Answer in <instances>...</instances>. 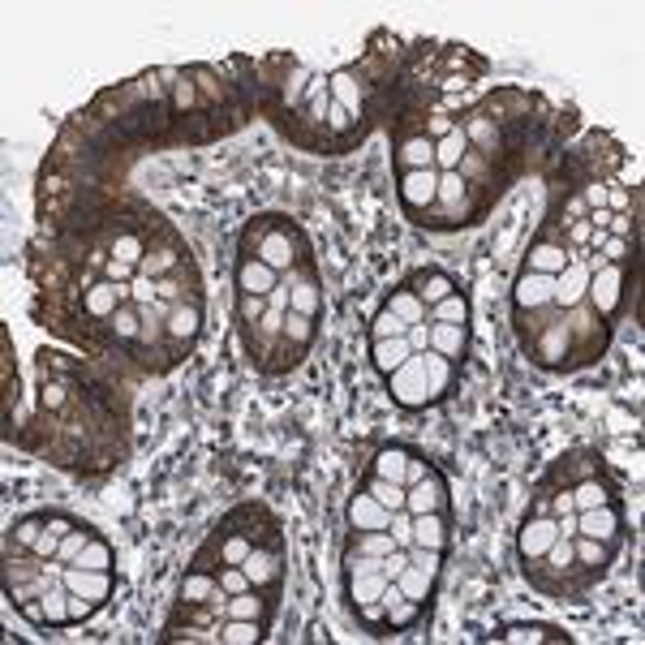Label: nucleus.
Instances as JSON below:
<instances>
[{
    "mask_svg": "<svg viewBox=\"0 0 645 645\" xmlns=\"http://www.w3.org/2000/svg\"><path fill=\"white\" fill-rule=\"evenodd\" d=\"M568 512H577V504H572V491H560V495L551 499V516H568Z\"/></svg>",
    "mask_w": 645,
    "mask_h": 645,
    "instance_id": "nucleus-61",
    "label": "nucleus"
},
{
    "mask_svg": "<svg viewBox=\"0 0 645 645\" xmlns=\"http://www.w3.org/2000/svg\"><path fill=\"white\" fill-rule=\"evenodd\" d=\"M577 533H581V538H598V542H611L619 533V507L598 504V507L577 512Z\"/></svg>",
    "mask_w": 645,
    "mask_h": 645,
    "instance_id": "nucleus-9",
    "label": "nucleus"
},
{
    "mask_svg": "<svg viewBox=\"0 0 645 645\" xmlns=\"http://www.w3.org/2000/svg\"><path fill=\"white\" fill-rule=\"evenodd\" d=\"M405 465H409V452L400 448H379V456H374V474L392 477V482H405Z\"/></svg>",
    "mask_w": 645,
    "mask_h": 645,
    "instance_id": "nucleus-37",
    "label": "nucleus"
},
{
    "mask_svg": "<svg viewBox=\"0 0 645 645\" xmlns=\"http://www.w3.org/2000/svg\"><path fill=\"white\" fill-rule=\"evenodd\" d=\"M469 151H474V146H469V134H465V125H456L452 134H444V138L435 142V169H439V172L460 169V160H465Z\"/></svg>",
    "mask_w": 645,
    "mask_h": 645,
    "instance_id": "nucleus-15",
    "label": "nucleus"
},
{
    "mask_svg": "<svg viewBox=\"0 0 645 645\" xmlns=\"http://www.w3.org/2000/svg\"><path fill=\"white\" fill-rule=\"evenodd\" d=\"M134 263H125V258H108L104 263V280H113V284H125V280H134Z\"/></svg>",
    "mask_w": 645,
    "mask_h": 645,
    "instance_id": "nucleus-54",
    "label": "nucleus"
},
{
    "mask_svg": "<svg viewBox=\"0 0 645 645\" xmlns=\"http://www.w3.org/2000/svg\"><path fill=\"white\" fill-rule=\"evenodd\" d=\"M237 319H241L246 327H254V323L263 319V297H250V293H241V297H237Z\"/></svg>",
    "mask_w": 645,
    "mask_h": 645,
    "instance_id": "nucleus-52",
    "label": "nucleus"
},
{
    "mask_svg": "<svg viewBox=\"0 0 645 645\" xmlns=\"http://www.w3.org/2000/svg\"><path fill=\"white\" fill-rule=\"evenodd\" d=\"M95 611V602H86L83 594H69V619H86Z\"/></svg>",
    "mask_w": 645,
    "mask_h": 645,
    "instance_id": "nucleus-58",
    "label": "nucleus"
},
{
    "mask_svg": "<svg viewBox=\"0 0 645 645\" xmlns=\"http://www.w3.org/2000/svg\"><path fill=\"white\" fill-rule=\"evenodd\" d=\"M388 533L396 538V547L409 551V547H413V512H409V507H396L392 521H388Z\"/></svg>",
    "mask_w": 645,
    "mask_h": 645,
    "instance_id": "nucleus-42",
    "label": "nucleus"
},
{
    "mask_svg": "<svg viewBox=\"0 0 645 645\" xmlns=\"http://www.w3.org/2000/svg\"><path fill=\"white\" fill-rule=\"evenodd\" d=\"M396 586H400V594H405L409 602H418V607H421V602H426V594H430V586H435V577L409 563V568H405V572L396 577Z\"/></svg>",
    "mask_w": 645,
    "mask_h": 645,
    "instance_id": "nucleus-30",
    "label": "nucleus"
},
{
    "mask_svg": "<svg viewBox=\"0 0 645 645\" xmlns=\"http://www.w3.org/2000/svg\"><path fill=\"white\" fill-rule=\"evenodd\" d=\"M78 568H95V572H113V547H108V542H104V538H90V542H86L83 547V555H78Z\"/></svg>",
    "mask_w": 645,
    "mask_h": 645,
    "instance_id": "nucleus-35",
    "label": "nucleus"
},
{
    "mask_svg": "<svg viewBox=\"0 0 645 645\" xmlns=\"http://www.w3.org/2000/svg\"><path fill=\"white\" fill-rule=\"evenodd\" d=\"M512 302L516 310L525 314V310H542L555 302V276H542V271H521V280L512 288Z\"/></svg>",
    "mask_w": 645,
    "mask_h": 645,
    "instance_id": "nucleus-5",
    "label": "nucleus"
},
{
    "mask_svg": "<svg viewBox=\"0 0 645 645\" xmlns=\"http://www.w3.org/2000/svg\"><path fill=\"white\" fill-rule=\"evenodd\" d=\"M246 577H250V586H271V581H280V555L276 551H250L246 555Z\"/></svg>",
    "mask_w": 645,
    "mask_h": 645,
    "instance_id": "nucleus-21",
    "label": "nucleus"
},
{
    "mask_svg": "<svg viewBox=\"0 0 645 645\" xmlns=\"http://www.w3.org/2000/svg\"><path fill=\"white\" fill-rule=\"evenodd\" d=\"M258 263H267V267H276V271H288L293 263H297V254H293V241H288V232H267L263 237V246H258Z\"/></svg>",
    "mask_w": 645,
    "mask_h": 645,
    "instance_id": "nucleus-19",
    "label": "nucleus"
},
{
    "mask_svg": "<svg viewBox=\"0 0 645 645\" xmlns=\"http://www.w3.org/2000/svg\"><path fill=\"white\" fill-rule=\"evenodd\" d=\"M444 504H448V486H444V477L435 474V469L421 477V482L405 486V507L413 516H421V512H444Z\"/></svg>",
    "mask_w": 645,
    "mask_h": 645,
    "instance_id": "nucleus-6",
    "label": "nucleus"
},
{
    "mask_svg": "<svg viewBox=\"0 0 645 645\" xmlns=\"http://www.w3.org/2000/svg\"><path fill=\"white\" fill-rule=\"evenodd\" d=\"M465 134H469V146H474V142L491 146V138H495V125H491L486 116H469V121H465Z\"/></svg>",
    "mask_w": 645,
    "mask_h": 645,
    "instance_id": "nucleus-51",
    "label": "nucleus"
},
{
    "mask_svg": "<svg viewBox=\"0 0 645 645\" xmlns=\"http://www.w3.org/2000/svg\"><path fill=\"white\" fill-rule=\"evenodd\" d=\"M113 258H125V263H134V267H142V258H146V246H142L138 237H116L113 241Z\"/></svg>",
    "mask_w": 645,
    "mask_h": 645,
    "instance_id": "nucleus-46",
    "label": "nucleus"
},
{
    "mask_svg": "<svg viewBox=\"0 0 645 645\" xmlns=\"http://www.w3.org/2000/svg\"><path fill=\"white\" fill-rule=\"evenodd\" d=\"M198 323H202V310L190 302V306H177L169 310V336L172 340H194L198 336Z\"/></svg>",
    "mask_w": 645,
    "mask_h": 645,
    "instance_id": "nucleus-29",
    "label": "nucleus"
},
{
    "mask_svg": "<svg viewBox=\"0 0 645 645\" xmlns=\"http://www.w3.org/2000/svg\"><path fill=\"white\" fill-rule=\"evenodd\" d=\"M57 551H60V538L52 530H43L35 542H30V555H35V560H57Z\"/></svg>",
    "mask_w": 645,
    "mask_h": 645,
    "instance_id": "nucleus-50",
    "label": "nucleus"
},
{
    "mask_svg": "<svg viewBox=\"0 0 645 645\" xmlns=\"http://www.w3.org/2000/svg\"><path fill=\"white\" fill-rule=\"evenodd\" d=\"M370 358H374V370H379V374H392V370H400V366H405L409 358H413V349H409V340H405V336L374 340Z\"/></svg>",
    "mask_w": 645,
    "mask_h": 645,
    "instance_id": "nucleus-18",
    "label": "nucleus"
},
{
    "mask_svg": "<svg viewBox=\"0 0 645 645\" xmlns=\"http://www.w3.org/2000/svg\"><path fill=\"white\" fill-rule=\"evenodd\" d=\"M155 293H160V288L151 284V276H134V284H130V302H134V306H151Z\"/></svg>",
    "mask_w": 645,
    "mask_h": 645,
    "instance_id": "nucleus-53",
    "label": "nucleus"
},
{
    "mask_svg": "<svg viewBox=\"0 0 645 645\" xmlns=\"http://www.w3.org/2000/svg\"><path fill=\"white\" fill-rule=\"evenodd\" d=\"M48 530L57 533V538H65V533H74V530H78V525H74L69 516H48Z\"/></svg>",
    "mask_w": 645,
    "mask_h": 645,
    "instance_id": "nucleus-64",
    "label": "nucleus"
},
{
    "mask_svg": "<svg viewBox=\"0 0 645 645\" xmlns=\"http://www.w3.org/2000/svg\"><path fill=\"white\" fill-rule=\"evenodd\" d=\"M426 474H430V465H426V460H413V456H409V465H405V486L421 482Z\"/></svg>",
    "mask_w": 645,
    "mask_h": 645,
    "instance_id": "nucleus-59",
    "label": "nucleus"
},
{
    "mask_svg": "<svg viewBox=\"0 0 645 645\" xmlns=\"http://www.w3.org/2000/svg\"><path fill=\"white\" fill-rule=\"evenodd\" d=\"M90 538H95V533L86 530V525H78V530H74V533H65V538H60V551H57V560H60V563H74V560H78V555H83V547H86V542H90Z\"/></svg>",
    "mask_w": 645,
    "mask_h": 645,
    "instance_id": "nucleus-43",
    "label": "nucleus"
},
{
    "mask_svg": "<svg viewBox=\"0 0 645 645\" xmlns=\"http://www.w3.org/2000/svg\"><path fill=\"white\" fill-rule=\"evenodd\" d=\"M250 551H254L250 538H228L224 547H220V563H246Z\"/></svg>",
    "mask_w": 645,
    "mask_h": 645,
    "instance_id": "nucleus-49",
    "label": "nucleus"
},
{
    "mask_svg": "<svg viewBox=\"0 0 645 645\" xmlns=\"http://www.w3.org/2000/svg\"><path fill=\"white\" fill-rule=\"evenodd\" d=\"M439 194V169H413V172H400V198L409 211H421L430 207Z\"/></svg>",
    "mask_w": 645,
    "mask_h": 645,
    "instance_id": "nucleus-7",
    "label": "nucleus"
},
{
    "mask_svg": "<svg viewBox=\"0 0 645 645\" xmlns=\"http://www.w3.org/2000/svg\"><path fill=\"white\" fill-rule=\"evenodd\" d=\"M413 293H418L421 302L435 306V302H444L448 293H456V280L444 276V271H418V276H413Z\"/></svg>",
    "mask_w": 645,
    "mask_h": 645,
    "instance_id": "nucleus-26",
    "label": "nucleus"
},
{
    "mask_svg": "<svg viewBox=\"0 0 645 645\" xmlns=\"http://www.w3.org/2000/svg\"><path fill=\"white\" fill-rule=\"evenodd\" d=\"M581 198H586L589 211H594V207H607V185H589V190H586Z\"/></svg>",
    "mask_w": 645,
    "mask_h": 645,
    "instance_id": "nucleus-63",
    "label": "nucleus"
},
{
    "mask_svg": "<svg viewBox=\"0 0 645 645\" xmlns=\"http://www.w3.org/2000/svg\"><path fill=\"white\" fill-rule=\"evenodd\" d=\"M465 319H469L465 293H448L444 302H435V306L426 310V323H456V327H465Z\"/></svg>",
    "mask_w": 645,
    "mask_h": 645,
    "instance_id": "nucleus-27",
    "label": "nucleus"
},
{
    "mask_svg": "<svg viewBox=\"0 0 645 645\" xmlns=\"http://www.w3.org/2000/svg\"><path fill=\"white\" fill-rule=\"evenodd\" d=\"M409 563L421 568V572H430V577H439V563H444V551H435V547H409Z\"/></svg>",
    "mask_w": 645,
    "mask_h": 645,
    "instance_id": "nucleus-44",
    "label": "nucleus"
},
{
    "mask_svg": "<svg viewBox=\"0 0 645 645\" xmlns=\"http://www.w3.org/2000/svg\"><path fill=\"white\" fill-rule=\"evenodd\" d=\"M228 619H263V598H254V589H246V594H232L224 607Z\"/></svg>",
    "mask_w": 645,
    "mask_h": 645,
    "instance_id": "nucleus-39",
    "label": "nucleus"
},
{
    "mask_svg": "<svg viewBox=\"0 0 645 645\" xmlns=\"http://www.w3.org/2000/svg\"><path fill=\"white\" fill-rule=\"evenodd\" d=\"M43 530H48V516H22V521L13 525V533H9V538H13V542H22V547H30V542H35Z\"/></svg>",
    "mask_w": 645,
    "mask_h": 645,
    "instance_id": "nucleus-47",
    "label": "nucleus"
},
{
    "mask_svg": "<svg viewBox=\"0 0 645 645\" xmlns=\"http://www.w3.org/2000/svg\"><path fill=\"white\" fill-rule=\"evenodd\" d=\"M405 340H409L413 353H426V349H430V323H413V327L405 332Z\"/></svg>",
    "mask_w": 645,
    "mask_h": 645,
    "instance_id": "nucleus-56",
    "label": "nucleus"
},
{
    "mask_svg": "<svg viewBox=\"0 0 645 645\" xmlns=\"http://www.w3.org/2000/svg\"><path fill=\"white\" fill-rule=\"evenodd\" d=\"M366 491H370L379 504L388 507V512L405 507V482H392V477H379V474H374L370 482H366Z\"/></svg>",
    "mask_w": 645,
    "mask_h": 645,
    "instance_id": "nucleus-34",
    "label": "nucleus"
},
{
    "mask_svg": "<svg viewBox=\"0 0 645 645\" xmlns=\"http://www.w3.org/2000/svg\"><path fill=\"white\" fill-rule=\"evenodd\" d=\"M563 349H568V327L555 323V327L547 332V340H542V362L555 366V358H563Z\"/></svg>",
    "mask_w": 645,
    "mask_h": 645,
    "instance_id": "nucleus-45",
    "label": "nucleus"
},
{
    "mask_svg": "<svg viewBox=\"0 0 645 645\" xmlns=\"http://www.w3.org/2000/svg\"><path fill=\"white\" fill-rule=\"evenodd\" d=\"M130 302V284H113V280H99L95 288H86V314H95V319H113L116 306H125Z\"/></svg>",
    "mask_w": 645,
    "mask_h": 645,
    "instance_id": "nucleus-12",
    "label": "nucleus"
},
{
    "mask_svg": "<svg viewBox=\"0 0 645 645\" xmlns=\"http://www.w3.org/2000/svg\"><path fill=\"white\" fill-rule=\"evenodd\" d=\"M388 310H392V314H400L409 327H413V323H426V302H421L413 288H396L392 297H388Z\"/></svg>",
    "mask_w": 645,
    "mask_h": 645,
    "instance_id": "nucleus-28",
    "label": "nucleus"
},
{
    "mask_svg": "<svg viewBox=\"0 0 645 645\" xmlns=\"http://www.w3.org/2000/svg\"><path fill=\"white\" fill-rule=\"evenodd\" d=\"M310 332H314V323H310V314H297V310H288L284 314V336H293L297 344H306Z\"/></svg>",
    "mask_w": 645,
    "mask_h": 645,
    "instance_id": "nucleus-48",
    "label": "nucleus"
},
{
    "mask_svg": "<svg viewBox=\"0 0 645 645\" xmlns=\"http://www.w3.org/2000/svg\"><path fill=\"white\" fill-rule=\"evenodd\" d=\"M572 555L581 563H594V568L602 572V568L611 563V542H598V538H581V533H577V538H572Z\"/></svg>",
    "mask_w": 645,
    "mask_h": 645,
    "instance_id": "nucleus-31",
    "label": "nucleus"
},
{
    "mask_svg": "<svg viewBox=\"0 0 645 645\" xmlns=\"http://www.w3.org/2000/svg\"><path fill=\"white\" fill-rule=\"evenodd\" d=\"M113 332H116V340H134V336H138V332H142V306H134V302L116 306Z\"/></svg>",
    "mask_w": 645,
    "mask_h": 645,
    "instance_id": "nucleus-38",
    "label": "nucleus"
},
{
    "mask_svg": "<svg viewBox=\"0 0 645 645\" xmlns=\"http://www.w3.org/2000/svg\"><path fill=\"white\" fill-rule=\"evenodd\" d=\"M421 366H426V388H430V400H444V396L452 392V379H456V366H452V358L435 353V349H426V353H421Z\"/></svg>",
    "mask_w": 645,
    "mask_h": 645,
    "instance_id": "nucleus-13",
    "label": "nucleus"
},
{
    "mask_svg": "<svg viewBox=\"0 0 645 645\" xmlns=\"http://www.w3.org/2000/svg\"><path fill=\"white\" fill-rule=\"evenodd\" d=\"M598 258H602V263H619V258H624V250H628V241H624V237H611V232H607V241H602V246H598Z\"/></svg>",
    "mask_w": 645,
    "mask_h": 645,
    "instance_id": "nucleus-57",
    "label": "nucleus"
},
{
    "mask_svg": "<svg viewBox=\"0 0 645 645\" xmlns=\"http://www.w3.org/2000/svg\"><path fill=\"white\" fill-rule=\"evenodd\" d=\"M327 86H332V95H336V104L344 108V113H362V86H358V78H353V69L332 74Z\"/></svg>",
    "mask_w": 645,
    "mask_h": 645,
    "instance_id": "nucleus-25",
    "label": "nucleus"
},
{
    "mask_svg": "<svg viewBox=\"0 0 645 645\" xmlns=\"http://www.w3.org/2000/svg\"><path fill=\"white\" fill-rule=\"evenodd\" d=\"M276 284H280V271H276V267H267V263H258V258H241V263H237V288H241V293L267 297Z\"/></svg>",
    "mask_w": 645,
    "mask_h": 645,
    "instance_id": "nucleus-10",
    "label": "nucleus"
},
{
    "mask_svg": "<svg viewBox=\"0 0 645 645\" xmlns=\"http://www.w3.org/2000/svg\"><path fill=\"white\" fill-rule=\"evenodd\" d=\"M288 310H297V314H310V319H314V314L323 310V288H319L314 280H302L297 288H288Z\"/></svg>",
    "mask_w": 645,
    "mask_h": 645,
    "instance_id": "nucleus-32",
    "label": "nucleus"
},
{
    "mask_svg": "<svg viewBox=\"0 0 645 645\" xmlns=\"http://www.w3.org/2000/svg\"><path fill=\"white\" fill-rule=\"evenodd\" d=\"M216 589H220V581H216L211 572H202V568H194V572H190V577L181 581V602H190V607H207Z\"/></svg>",
    "mask_w": 645,
    "mask_h": 645,
    "instance_id": "nucleus-24",
    "label": "nucleus"
},
{
    "mask_svg": "<svg viewBox=\"0 0 645 645\" xmlns=\"http://www.w3.org/2000/svg\"><path fill=\"white\" fill-rule=\"evenodd\" d=\"M388 521H392V512L379 504L370 491H358L349 499V525L353 530H388Z\"/></svg>",
    "mask_w": 645,
    "mask_h": 645,
    "instance_id": "nucleus-11",
    "label": "nucleus"
},
{
    "mask_svg": "<svg viewBox=\"0 0 645 645\" xmlns=\"http://www.w3.org/2000/svg\"><path fill=\"white\" fill-rule=\"evenodd\" d=\"M456 130V121H452L448 113H435V116H426V138H444V134H452Z\"/></svg>",
    "mask_w": 645,
    "mask_h": 645,
    "instance_id": "nucleus-55",
    "label": "nucleus"
},
{
    "mask_svg": "<svg viewBox=\"0 0 645 645\" xmlns=\"http://www.w3.org/2000/svg\"><path fill=\"white\" fill-rule=\"evenodd\" d=\"M220 641H224V645H254V641H263V624H258V619H224Z\"/></svg>",
    "mask_w": 645,
    "mask_h": 645,
    "instance_id": "nucleus-33",
    "label": "nucleus"
},
{
    "mask_svg": "<svg viewBox=\"0 0 645 645\" xmlns=\"http://www.w3.org/2000/svg\"><path fill=\"white\" fill-rule=\"evenodd\" d=\"M594 267H602V258H594V263L572 258V263L563 267L560 276H555V306H563V310L581 306V297L589 293V276H594Z\"/></svg>",
    "mask_w": 645,
    "mask_h": 645,
    "instance_id": "nucleus-3",
    "label": "nucleus"
},
{
    "mask_svg": "<svg viewBox=\"0 0 645 645\" xmlns=\"http://www.w3.org/2000/svg\"><path fill=\"white\" fill-rule=\"evenodd\" d=\"M619 284H624V271H619V263H602V267H594V276H589V297H594L598 314H616V306H619Z\"/></svg>",
    "mask_w": 645,
    "mask_h": 645,
    "instance_id": "nucleus-8",
    "label": "nucleus"
},
{
    "mask_svg": "<svg viewBox=\"0 0 645 645\" xmlns=\"http://www.w3.org/2000/svg\"><path fill=\"white\" fill-rule=\"evenodd\" d=\"M344 586H349V598H353L358 607H379V598H383V589H388V577H383V568H379V572L344 577Z\"/></svg>",
    "mask_w": 645,
    "mask_h": 645,
    "instance_id": "nucleus-17",
    "label": "nucleus"
},
{
    "mask_svg": "<svg viewBox=\"0 0 645 645\" xmlns=\"http://www.w3.org/2000/svg\"><path fill=\"white\" fill-rule=\"evenodd\" d=\"M413 542L444 551L448 547V521H444V512H421V516H413Z\"/></svg>",
    "mask_w": 645,
    "mask_h": 645,
    "instance_id": "nucleus-20",
    "label": "nucleus"
},
{
    "mask_svg": "<svg viewBox=\"0 0 645 645\" xmlns=\"http://www.w3.org/2000/svg\"><path fill=\"white\" fill-rule=\"evenodd\" d=\"M465 194H469V181L460 177V172H439V194H435V202H444V207H460L465 202Z\"/></svg>",
    "mask_w": 645,
    "mask_h": 645,
    "instance_id": "nucleus-36",
    "label": "nucleus"
},
{
    "mask_svg": "<svg viewBox=\"0 0 645 645\" xmlns=\"http://www.w3.org/2000/svg\"><path fill=\"white\" fill-rule=\"evenodd\" d=\"M555 538H560L555 516H530V521L521 525L516 551H521V560H542V555L551 551V542H555Z\"/></svg>",
    "mask_w": 645,
    "mask_h": 645,
    "instance_id": "nucleus-4",
    "label": "nucleus"
},
{
    "mask_svg": "<svg viewBox=\"0 0 645 645\" xmlns=\"http://www.w3.org/2000/svg\"><path fill=\"white\" fill-rule=\"evenodd\" d=\"M499 637L512 641V645H521V641H568V633H560L555 624H507Z\"/></svg>",
    "mask_w": 645,
    "mask_h": 645,
    "instance_id": "nucleus-23",
    "label": "nucleus"
},
{
    "mask_svg": "<svg viewBox=\"0 0 645 645\" xmlns=\"http://www.w3.org/2000/svg\"><path fill=\"white\" fill-rule=\"evenodd\" d=\"M486 169V164H482V155H477V151H469V155H465V160H460V177H465V181H469V177H477V172Z\"/></svg>",
    "mask_w": 645,
    "mask_h": 645,
    "instance_id": "nucleus-60",
    "label": "nucleus"
},
{
    "mask_svg": "<svg viewBox=\"0 0 645 645\" xmlns=\"http://www.w3.org/2000/svg\"><path fill=\"white\" fill-rule=\"evenodd\" d=\"M409 332V323L400 319V314H392V310L383 306L379 314H374V323H370V336L374 340H392V336H405Z\"/></svg>",
    "mask_w": 645,
    "mask_h": 645,
    "instance_id": "nucleus-40",
    "label": "nucleus"
},
{
    "mask_svg": "<svg viewBox=\"0 0 645 645\" xmlns=\"http://www.w3.org/2000/svg\"><path fill=\"white\" fill-rule=\"evenodd\" d=\"M607 232H611V237H624V241H628V232H633V216H611Z\"/></svg>",
    "mask_w": 645,
    "mask_h": 645,
    "instance_id": "nucleus-62",
    "label": "nucleus"
},
{
    "mask_svg": "<svg viewBox=\"0 0 645 645\" xmlns=\"http://www.w3.org/2000/svg\"><path fill=\"white\" fill-rule=\"evenodd\" d=\"M572 258L563 250L560 241H538L530 246V258H525V271H542V276H560L563 267H568Z\"/></svg>",
    "mask_w": 645,
    "mask_h": 645,
    "instance_id": "nucleus-16",
    "label": "nucleus"
},
{
    "mask_svg": "<svg viewBox=\"0 0 645 645\" xmlns=\"http://www.w3.org/2000/svg\"><path fill=\"white\" fill-rule=\"evenodd\" d=\"M388 388H392V400L400 409H421L430 405V388H426V366H421V353H413L409 362L388 374Z\"/></svg>",
    "mask_w": 645,
    "mask_h": 645,
    "instance_id": "nucleus-1",
    "label": "nucleus"
},
{
    "mask_svg": "<svg viewBox=\"0 0 645 645\" xmlns=\"http://www.w3.org/2000/svg\"><path fill=\"white\" fill-rule=\"evenodd\" d=\"M396 164H400V172L435 169V138H426V134H413V138H405L400 146H396Z\"/></svg>",
    "mask_w": 645,
    "mask_h": 645,
    "instance_id": "nucleus-14",
    "label": "nucleus"
},
{
    "mask_svg": "<svg viewBox=\"0 0 645 645\" xmlns=\"http://www.w3.org/2000/svg\"><path fill=\"white\" fill-rule=\"evenodd\" d=\"M572 504H577V512H586V507L611 504V495H607L602 482H581V486H572Z\"/></svg>",
    "mask_w": 645,
    "mask_h": 645,
    "instance_id": "nucleus-41",
    "label": "nucleus"
},
{
    "mask_svg": "<svg viewBox=\"0 0 645 645\" xmlns=\"http://www.w3.org/2000/svg\"><path fill=\"white\" fill-rule=\"evenodd\" d=\"M430 349L456 362L465 353V327H456V323H430Z\"/></svg>",
    "mask_w": 645,
    "mask_h": 645,
    "instance_id": "nucleus-22",
    "label": "nucleus"
},
{
    "mask_svg": "<svg viewBox=\"0 0 645 645\" xmlns=\"http://www.w3.org/2000/svg\"><path fill=\"white\" fill-rule=\"evenodd\" d=\"M60 581L69 594H83L86 602L104 607L113 598V572H95V568H78V563H65L60 568Z\"/></svg>",
    "mask_w": 645,
    "mask_h": 645,
    "instance_id": "nucleus-2",
    "label": "nucleus"
}]
</instances>
